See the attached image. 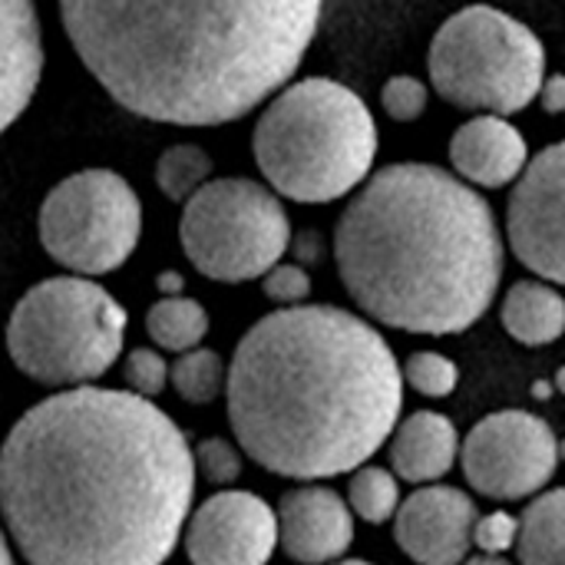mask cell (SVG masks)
Listing matches in <instances>:
<instances>
[{"label":"cell","instance_id":"18","mask_svg":"<svg viewBox=\"0 0 565 565\" xmlns=\"http://www.w3.org/2000/svg\"><path fill=\"white\" fill-rule=\"evenodd\" d=\"M500 321L507 334L526 348L556 344L565 334V295L543 278L513 281L503 295Z\"/></svg>","mask_w":565,"mask_h":565},{"label":"cell","instance_id":"8","mask_svg":"<svg viewBox=\"0 0 565 565\" xmlns=\"http://www.w3.org/2000/svg\"><path fill=\"white\" fill-rule=\"evenodd\" d=\"M179 242L199 275L242 285L265 278L291 245V222L278 199L252 179H209L182 209Z\"/></svg>","mask_w":565,"mask_h":565},{"label":"cell","instance_id":"37","mask_svg":"<svg viewBox=\"0 0 565 565\" xmlns=\"http://www.w3.org/2000/svg\"><path fill=\"white\" fill-rule=\"evenodd\" d=\"M559 460H565V440H559Z\"/></svg>","mask_w":565,"mask_h":565},{"label":"cell","instance_id":"32","mask_svg":"<svg viewBox=\"0 0 565 565\" xmlns=\"http://www.w3.org/2000/svg\"><path fill=\"white\" fill-rule=\"evenodd\" d=\"M463 565H513L507 556H490V553H473V556H467Z\"/></svg>","mask_w":565,"mask_h":565},{"label":"cell","instance_id":"15","mask_svg":"<svg viewBox=\"0 0 565 565\" xmlns=\"http://www.w3.org/2000/svg\"><path fill=\"white\" fill-rule=\"evenodd\" d=\"M450 162L467 185L503 189L530 166L523 132L507 116H473L450 139Z\"/></svg>","mask_w":565,"mask_h":565},{"label":"cell","instance_id":"6","mask_svg":"<svg viewBox=\"0 0 565 565\" xmlns=\"http://www.w3.org/2000/svg\"><path fill=\"white\" fill-rule=\"evenodd\" d=\"M126 311L83 275L33 285L10 311L7 351L13 367L43 387H86L122 354Z\"/></svg>","mask_w":565,"mask_h":565},{"label":"cell","instance_id":"35","mask_svg":"<svg viewBox=\"0 0 565 565\" xmlns=\"http://www.w3.org/2000/svg\"><path fill=\"white\" fill-rule=\"evenodd\" d=\"M553 387H556L559 394H565V367H559V371H556V381H553Z\"/></svg>","mask_w":565,"mask_h":565},{"label":"cell","instance_id":"13","mask_svg":"<svg viewBox=\"0 0 565 565\" xmlns=\"http://www.w3.org/2000/svg\"><path fill=\"white\" fill-rule=\"evenodd\" d=\"M480 510L460 487H417L394 516V540L417 565H463Z\"/></svg>","mask_w":565,"mask_h":565},{"label":"cell","instance_id":"3","mask_svg":"<svg viewBox=\"0 0 565 565\" xmlns=\"http://www.w3.org/2000/svg\"><path fill=\"white\" fill-rule=\"evenodd\" d=\"M404 387L374 321L338 305H298L242 334L225 404L248 460L285 480L321 483L374 460L401 424Z\"/></svg>","mask_w":565,"mask_h":565},{"label":"cell","instance_id":"16","mask_svg":"<svg viewBox=\"0 0 565 565\" xmlns=\"http://www.w3.org/2000/svg\"><path fill=\"white\" fill-rule=\"evenodd\" d=\"M43 76V36L33 0H0V132L30 106Z\"/></svg>","mask_w":565,"mask_h":565},{"label":"cell","instance_id":"11","mask_svg":"<svg viewBox=\"0 0 565 565\" xmlns=\"http://www.w3.org/2000/svg\"><path fill=\"white\" fill-rule=\"evenodd\" d=\"M507 242L516 262L550 285H565V142L530 159L507 205Z\"/></svg>","mask_w":565,"mask_h":565},{"label":"cell","instance_id":"20","mask_svg":"<svg viewBox=\"0 0 565 565\" xmlns=\"http://www.w3.org/2000/svg\"><path fill=\"white\" fill-rule=\"evenodd\" d=\"M146 334L162 351H172V354L195 351L202 348L209 334V311L195 298H185V295L159 298L146 311Z\"/></svg>","mask_w":565,"mask_h":565},{"label":"cell","instance_id":"31","mask_svg":"<svg viewBox=\"0 0 565 565\" xmlns=\"http://www.w3.org/2000/svg\"><path fill=\"white\" fill-rule=\"evenodd\" d=\"M182 288H185V278H182L179 271H162V275H159V291H162V298H175V295H182Z\"/></svg>","mask_w":565,"mask_h":565},{"label":"cell","instance_id":"30","mask_svg":"<svg viewBox=\"0 0 565 565\" xmlns=\"http://www.w3.org/2000/svg\"><path fill=\"white\" fill-rule=\"evenodd\" d=\"M540 103H543V109L546 113H565V76L563 73H553V76H546L543 79V86H540Z\"/></svg>","mask_w":565,"mask_h":565},{"label":"cell","instance_id":"22","mask_svg":"<svg viewBox=\"0 0 565 565\" xmlns=\"http://www.w3.org/2000/svg\"><path fill=\"white\" fill-rule=\"evenodd\" d=\"M225 381H228V367H225L222 354L212 348L185 351L169 367V384L175 387V394L185 404H195V407L212 404L225 391Z\"/></svg>","mask_w":565,"mask_h":565},{"label":"cell","instance_id":"25","mask_svg":"<svg viewBox=\"0 0 565 565\" xmlns=\"http://www.w3.org/2000/svg\"><path fill=\"white\" fill-rule=\"evenodd\" d=\"M192 457H195V473L212 483V487H232L238 483L242 470H245V454L242 447H235L232 440L225 437H209V440H199L192 447Z\"/></svg>","mask_w":565,"mask_h":565},{"label":"cell","instance_id":"36","mask_svg":"<svg viewBox=\"0 0 565 565\" xmlns=\"http://www.w3.org/2000/svg\"><path fill=\"white\" fill-rule=\"evenodd\" d=\"M331 565H374V563H367V559H341V563H331Z\"/></svg>","mask_w":565,"mask_h":565},{"label":"cell","instance_id":"17","mask_svg":"<svg viewBox=\"0 0 565 565\" xmlns=\"http://www.w3.org/2000/svg\"><path fill=\"white\" fill-rule=\"evenodd\" d=\"M387 460L401 483H440L460 460V434L450 417L437 411H414L391 434Z\"/></svg>","mask_w":565,"mask_h":565},{"label":"cell","instance_id":"7","mask_svg":"<svg viewBox=\"0 0 565 565\" xmlns=\"http://www.w3.org/2000/svg\"><path fill=\"white\" fill-rule=\"evenodd\" d=\"M427 70L434 89L477 116L523 113L546 79V46L516 17L470 3L434 33Z\"/></svg>","mask_w":565,"mask_h":565},{"label":"cell","instance_id":"1","mask_svg":"<svg viewBox=\"0 0 565 565\" xmlns=\"http://www.w3.org/2000/svg\"><path fill=\"white\" fill-rule=\"evenodd\" d=\"M195 457L132 391L70 387L0 447V520L26 565H162L192 516Z\"/></svg>","mask_w":565,"mask_h":565},{"label":"cell","instance_id":"28","mask_svg":"<svg viewBox=\"0 0 565 565\" xmlns=\"http://www.w3.org/2000/svg\"><path fill=\"white\" fill-rule=\"evenodd\" d=\"M262 291L268 301H275L278 308H298L311 298V275L305 265L295 262H278L265 278H262Z\"/></svg>","mask_w":565,"mask_h":565},{"label":"cell","instance_id":"14","mask_svg":"<svg viewBox=\"0 0 565 565\" xmlns=\"http://www.w3.org/2000/svg\"><path fill=\"white\" fill-rule=\"evenodd\" d=\"M278 546L298 565H331L348 559L354 546V513L348 500L324 487L305 483L278 500Z\"/></svg>","mask_w":565,"mask_h":565},{"label":"cell","instance_id":"24","mask_svg":"<svg viewBox=\"0 0 565 565\" xmlns=\"http://www.w3.org/2000/svg\"><path fill=\"white\" fill-rule=\"evenodd\" d=\"M401 371H404V384L427 401H444L460 387V367L437 351H414L401 364Z\"/></svg>","mask_w":565,"mask_h":565},{"label":"cell","instance_id":"33","mask_svg":"<svg viewBox=\"0 0 565 565\" xmlns=\"http://www.w3.org/2000/svg\"><path fill=\"white\" fill-rule=\"evenodd\" d=\"M0 565H17L13 553H10V536H7L3 526H0Z\"/></svg>","mask_w":565,"mask_h":565},{"label":"cell","instance_id":"26","mask_svg":"<svg viewBox=\"0 0 565 565\" xmlns=\"http://www.w3.org/2000/svg\"><path fill=\"white\" fill-rule=\"evenodd\" d=\"M122 377L129 384V391L136 397H159L166 387H169V364L162 354H156L152 348H132L126 354V364H122Z\"/></svg>","mask_w":565,"mask_h":565},{"label":"cell","instance_id":"23","mask_svg":"<svg viewBox=\"0 0 565 565\" xmlns=\"http://www.w3.org/2000/svg\"><path fill=\"white\" fill-rule=\"evenodd\" d=\"M212 175V159L192 142L169 146L156 162V185L172 202H189Z\"/></svg>","mask_w":565,"mask_h":565},{"label":"cell","instance_id":"2","mask_svg":"<svg viewBox=\"0 0 565 565\" xmlns=\"http://www.w3.org/2000/svg\"><path fill=\"white\" fill-rule=\"evenodd\" d=\"M324 0H60L66 36L129 113L222 126L288 86Z\"/></svg>","mask_w":565,"mask_h":565},{"label":"cell","instance_id":"29","mask_svg":"<svg viewBox=\"0 0 565 565\" xmlns=\"http://www.w3.org/2000/svg\"><path fill=\"white\" fill-rule=\"evenodd\" d=\"M516 540H520V516L497 510V513H487L477 520V530H473V550L477 553L503 556L516 546Z\"/></svg>","mask_w":565,"mask_h":565},{"label":"cell","instance_id":"27","mask_svg":"<svg viewBox=\"0 0 565 565\" xmlns=\"http://www.w3.org/2000/svg\"><path fill=\"white\" fill-rule=\"evenodd\" d=\"M430 89L417 76H391L381 93V106L394 122H414L427 113Z\"/></svg>","mask_w":565,"mask_h":565},{"label":"cell","instance_id":"19","mask_svg":"<svg viewBox=\"0 0 565 565\" xmlns=\"http://www.w3.org/2000/svg\"><path fill=\"white\" fill-rule=\"evenodd\" d=\"M516 565H565V487L543 490L520 513Z\"/></svg>","mask_w":565,"mask_h":565},{"label":"cell","instance_id":"4","mask_svg":"<svg viewBox=\"0 0 565 565\" xmlns=\"http://www.w3.org/2000/svg\"><path fill=\"white\" fill-rule=\"evenodd\" d=\"M334 262L367 321L450 338L490 311L507 245L490 202L460 175L427 162H394L341 212Z\"/></svg>","mask_w":565,"mask_h":565},{"label":"cell","instance_id":"12","mask_svg":"<svg viewBox=\"0 0 565 565\" xmlns=\"http://www.w3.org/2000/svg\"><path fill=\"white\" fill-rule=\"evenodd\" d=\"M192 565H268L278 550V513L248 490H218L185 523Z\"/></svg>","mask_w":565,"mask_h":565},{"label":"cell","instance_id":"21","mask_svg":"<svg viewBox=\"0 0 565 565\" xmlns=\"http://www.w3.org/2000/svg\"><path fill=\"white\" fill-rule=\"evenodd\" d=\"M401 503H404V497H401V480L394 477V470H384L377 463H364L351 473L348 507L358 520H364L371 526L394 523Z\"/></svg>","mask_w":565,"mask_h":565},{"label":"cell","instance_id":"5","mask_svg":"<svg viewBox=\"0 0 565 565\" xmlns=\"http://www.w3.org/2000/svg\"><path fill=\"white\" fill-rule=\"evenodd\" d=\"M255 162L271 192L324 205L358 192L377 159V126L367 103L344 83L308 76L288 83L258 116Z\"/></svg>","mask_w":565,"mask_h":565},{"label":"cell","instance_id":"34","mask_svg":"<svg viewBox=\"0 0 565 565\" xmlns=\"http://www.w3.org/2000/svg\"><path fill=\"white\" fill-rule=\"evenodd\" d=\"M553 391H556V387H550V384H536V387H533V397H540V401H546V397H550Z\"/></svg>","mask_w":565,"mask_h":565},{"label":"cell","instance_id":"9","mask_svg":"<svg viewBox=\"0 0 565 565\" xmlns=\"http://www.w3.org/2000/svg\"><path fill=\"white\" fill-rule=\"evenodd\" d=\"M142 235L136 189L113 169L66 175L40 205V242L73 275H106L129 262Z\"/></svg>","mask_w":565,"mask_h":565},{"label":"cell","instance_id":"10","mask_svg":"<svg viewBox=\"0 0 565 565\" xmlns=\"http://www.w3.org/2000/svg\"><path fill=\"white\" fill-rule=\"evenodd\" d=\"M556 430L530 411H497L473 424L460 444L467 487L493 503L540 497L559 470Z\"/></svg>","mask_w":565,"mask_h":565}]
</instances>
